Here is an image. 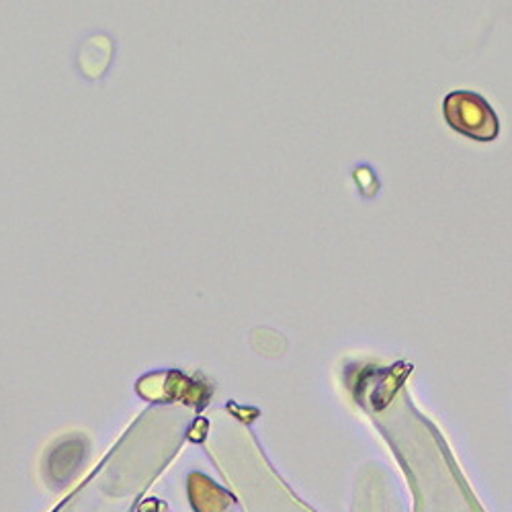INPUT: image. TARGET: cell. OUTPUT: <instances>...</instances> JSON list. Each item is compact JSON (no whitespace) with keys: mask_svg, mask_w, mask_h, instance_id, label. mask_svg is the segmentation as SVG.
<instances>
[{"mask_svg":"<svg viewBox=\"0 0 512 512\" xmlns=\"http://www.w3.org/2000/svg\"><path fill=\"white\" fill-rule=\"evenodd\" d=\"M445 119L455 132L478 142H492L498 136V117L492 105L476 93H451L445 99Z\"/></svg>","mask_w":512,"mask_h":512,"instance_id":"1","label":"cell"}]
</instances>
